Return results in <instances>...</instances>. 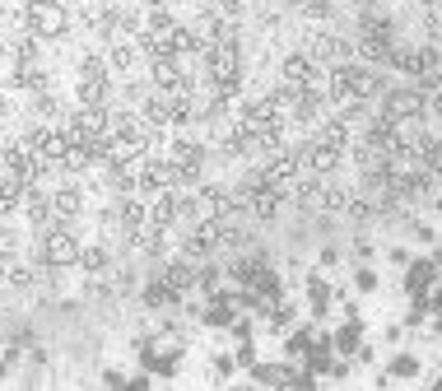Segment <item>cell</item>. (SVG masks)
Returning a JSON list of instances; mask_svg holds the SVG:
<instances>
[{
	"label": "cell",
	"instance_id": "6da1fadb",
	"mask_svg": "<svg viewBox=\"0 0 442 391\" xmlns=\"http://www.w3.org/2000/svg\"><path fill=\"white\" fill-rule=\"evenodd\" d=\"M28 33L33 37H61L66 33V10L56 0H33L28 5Z\"/></svg>",
	"mask_w": 442,
	"mask_h": 391
},
{
	"label": "cell",
	"instance_id": "7a4b0ae2",
	"mask_svg": "<svg viewBox=\"0 0 442 391\" xmlns=\"http://www.w3.org/2000/svg\"><path fill=\"white\" fill-rule=\"evenodd\" d=\"M419 107H424V93L419 89H391V93H382V122H414L419 117Z\"/></svg>",
	"mask_w": 442,
	"mask_h": 391
},
{
	"label": "cell",
	"instance_id": "3957f363",
	"mask_svg": "<svg viewBox=\"0 0 442 391\" xmlns=\"http://www.w3.org/2000/svg\"><path fill=\"white\" fill-rule=\"evenodd\" d=\"M135 187H140V191H168V187H177L173 158H149V163H140V168H135Z\"/></svg>",
	"mask_w": 442,
	"mask_h": 391
},
{
	"label": "cell",
	"instance_id": "277c9868",
	"mask_svg": "<svg viewBox=\"0 0 442 391\" xmlns=\"http://www.w3.org/2000/svg\"><path fill=\"white\" fill-rule=\"evenodd\" d=\"M103 135H107V112L103 107H79L75 122H70V140L93 145V140H103Z\"/></svg>",
	"mask_w": 442,
	"mask_h": 391
},
{
	"label": "cell",
	"instance_id": "5b68a950",
	"mask_svg": "<svg viewBox=\"0 0 442 391\" xmlns=\"http://www.w3.org/2000/svg\"><path fill=\"white\" fill-rule=\"evenodd\" d=\"M42 261L47 266H75L79 261V243L66 233V228H52L47 243H42Z\"/></svg>",
	"mask_w": 442,
	"mask_h": 391
},
{
	"label": "cell",
	"instance_id": "8992f818",
	"mask_svg": "<svg viewBox=\"0 0 442 391\" xmlns=\"http://www.w3.org/2000/svg\"><path fill=\"white\" fill-rule=\"evenodd\" d=\"M284 84H293V89H308V84H317V66H312L308 52H293L284 61Z\"/></svg>",
	"mask_w": 442,
	"mask_h": 391
},
{
	"label": "cell",
	"instance_id": "52a82bcc",
	"mask_svg": "<svg viewBox=\"0 0 442 391\" xmlns=\"http://www.w3.org/2000/svg\"><path fill=\"white\" fill-rule=\"evenodd\" d=\"M308 56H317V61H331V66H340V61H349V42H340V37L331 33H317L308 42Z\"/></svg>",
	"mask_w": 442,
	"mask_h": 391
},
{
	"label": "cell",
	"instance_id": "ba28073f",
	"mask_svg": "<svg viewBox=\"0 0 442 391\" xmlns=\"http://www.w3.org/2000/svg\"><path fill=\"white\" fill-rule=\"evenodd\" d=\"M163 279H168V289H173L177 298H182V293H187L191 284H196V270H191V261H173V266L163 270Z\"/></svg>",
	"mask_w": 442,
	"mask_h": 391
},
{
	"label": "cell",
	"instance_id": "9c48e42d",
	"mask_svg": "<svg viewBox=\"0 0 442 391\" xmlns=\"http://www.w3.org/2000/svg\"><path fill=\"white\" fill-rule=\"evenodd\" d=\"M173 219H177V196H173V191H158V201L149 205V223H158V228H168Z\"/></svg>",
	"mask_w": 442,
	"mask_h": 391
},
{
	"label": "cell",
	"instance_id": "30bf717a",
	"mask_svg": "<svg viewBox=\"0 0 442 391\" xmlns=\"http://www.w3.org/2000/svg\"><path fill=\"white\" fill-rule=\"evenodd\" d=\"M103 98H107V75L79 79V103H84V107H103Z\"/></svg>",
	"mask_w": 442,
	"mask_h": 391
},
{
	"label": "cell",
	"instance_id": "8fae6325",
	"mask_svg": "<svg viewBox=\"0 0 442 391\" xmlns=\"http://www.w3.org/2000/svg\"><path fill=\"white\" fill-rule=\"evenodd\" d=\"M144 303H149V308H168V303H177V293L168 289V279L158 275V279H149V284H144V293H140Z\"/></svg>",
	"mask_w": 442,
	"mask_h": 391
},
{
	"label": "cell",
	"instance_id": "7c38bea8",
	"mask_svg": "<svg viewBox=\"0 0 442 391\" xmlns=\"http://www.w3.org/2000/svg\"><path fill=\"white\" fill-rule=\"evenodd\" d=\"M23 205H28V219H33V223L52 219V201H47L42 191H28V187H23Z\"/></svg>",
	"mask_w": 442,
	"mask_h": 391
},
{
	"label": "cell",
	"instance_id": "4fadbf2b",
	"mask_svg": "<svg viewBox=\"0 0 442 391\" xmlns=\"http://www.w3.org/2000/svg\"><path fill=\"white\" fill-rule=\"evenodd\" d=\"M79 205H84V196H79L75 187H61L56 191V201H52V210L56 214H79Z\"/></svg>",
	"mask_w": 442,
	"mask_h": 391
},
{
	"label": "cell",
	"instance_id": "5bb4252c",
	"mask_svg": "<svg viewBox=\"0 0 442 391\" xmlns=\"http://www.w3.org/2000/svg\"><path fill=\"white\" fill-rule=\"evenodd\" d=\"M19 196H23V182L19 177H5V182H0V214H10L14 205H19Z\"/></svg>",
	"mask_w": 442,
	"mask_h": 391
},
{
	"label": "cell",
	"instance_id": "9a60e30c",
	"mask_svg": "<svg viewBox=\"0 0 442 391\" xmlns=\"http://www.w3.org/2000/svg\"><path fill=\"white\" fill-rule=\"evenodd\" d=\"M117 219H122V228H140V223L149 219V210H144L140 201H122V210H117Z\"/></svg>",
	"mask_w": 442,
	"mask_h": 391
},
{
	"label": "cell",
	"instance_id": "2e32d148",
	"mask_svg": "<svg viewBox=\"0 0 442 391\" xmlns=\"http://www.w3.org/2000/svg\"><path fill=\"white\" fill-rule=\"evenodd\" d=\"M205 322H210V326H233V303L228 298H214L210 308H205Z\"/></svg>",
	"mask_w": 442,
	"mask_h": 391
},
{
	"label": "cell",
	"instance_id": "e0dca14e",
	"mask_svg": "<svg viewBox=\"0 0 442 391\" xmlns=\"http://www.w3.org/2000/svg\"><path fill=\"white\" fill-rule=\"evenodd\" d=\"M433 275H438V270H433L429 261H414V266H409V289H414V293H424V289L433 284Z\"/></svg>",
	"mask_w": 442,
	"mask_h": 391
},
{
	"label": "cell",
	"instance_id": "ac0fdd59",
	"mask_svg": "<svg viewBox=\"0 0 442 391\" xmlns=\"http://www.w3.org/2000/svg\"><path fill=\"white\" fill-rule=\"evenodd\" d=\"M252 378L256 382H270V387H289V382H298V373H289V368H256Z\"/></svg>",
	"mask_w": 442,
	"mask_h": 391
},
{
	"label": "cell",
	"instance_id": "d6986e66",
	"mask_svg": "<svg viewBox=\"0 0 442 391\" xmlns=\"http://www.w3.org/2000/svg\"><path fill=\"white\" fill-rule=\"evenodd\" d=\"M79 266L84 270H103L107 266V247H79Z\"/></svg>",
	"mask_w": 442,
	"mask_h": 391
},
{
	"label": "cell",
	"instance_id": "ffe728a7",
	"mask_svg": "<svg viewBox=\"0 0 442 391\" xmlns=\"http://www.w3.org/2000/svg\"><path fill=\"white\" fill-rule=\"evenodd\" d=\"M112 66H117V70H131L135 66V47L117 42V47H112Z\"/></svg>",
	"mask_w": 442,
	"mask_h": 391
},
{
	"label": "cell",
	"instance_id": "44dd1931",
	"mask_svg": "<svg viewBox=\"0 0 442 391\" xmlns=\"http://www.w3.org/2000/svg\"><path fill=\"white\" fill-rule=\"evenodd\" d=\"M107 75V61H98V56H84V66H79V79H98Z\"/></svg>",
	"mask_w": 442,
	"mask_h": 391
},
{
	"label": "cell",
	"instance_id": "7402d4cb",
	"mask_svg": "<svg viewBox=\"0 0 442 391\" xmlns=\"http://www.w3.org/2000/svg\"><path fill=\"white\" fill-rule=\"evenodd\" d=\"M354 345H359V326H344L340 331V349H354Z\"/></svg>",
	"mask_w": 442,
	"mask_h": 391
},
{
	"label": "cell",
	"instance_id": "603a6c76",
	"mask_svg": "<svg viewBox=\"0 0 442 391\" xmlns=\"http://www.w3.org/2000/svg\"><path fill=\"white\" fill-rule=\"evenodd\" d=\"M56 107H61V103H56V98H37V112H42V117H52Z\"/></svg>",
	"mask_w": 442,
	"mask_h": 391
},
{
	"label": "cell",
	"instance_id": "cb8c5ba5",
	"mask_svg": "<svg viewBox=\"0 0 442 391\" xmlns=\"http://www.w3.org/2000/svg\"><path fill=\"white\" fill-rule=\"evenodd\" d=\"M433 112L442 117V79H438V89H433Z\"/></svg>",
	"mask_w": 442,
	"mask_h": 391
},
{
	"label": "cell",
	"instance_id": "d4e9b609",
	"mask_svg": "<svg viewBox=\"0 0 442 391\" xmlns=\"http://www.w3.org/2000/svg\"><path fill=\"white\" fill-rule=\"evenodd\" d=\"M144 5H163V0H144Z\"/></svg>",
	"mask_w": 442,
	"mask_h": 391
}]
</instances>
